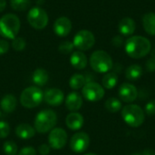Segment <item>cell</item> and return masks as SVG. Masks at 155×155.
Listing matches in <instances>:
<instances>
[{
    "mask_svg": "<svg viewBox=\"0 0 155 155\" xmlns=\"http://www.w3.org/2000/svg\"><path fill=\"white\" fill-rule=\"evenodd\" d=\"M30 0H10V5L12 9L21 12L25 11L30 6Z\"/></svg>",
    "mask_w": 155,
    "mask_h": 155,
    "instance_id": "obj_27",
    "label": "cell"
},
{
    "mask_svg": "<svg viewBox=\"0 0 155 155\" xmlns=\"http://www.w3.org/2000/svg\"><path fill=\"white\" fill-rule=\"evenodd\" d=\"M0 116H1V109H0Z\"/></svg>",
    "mask_w": 155,
    "mask_h": 155,
    "instance_id": "obj_42",
    "label": "cell"
},
{
    "mask_svg": "<svg viewBox=\"0 0 155 155\" xmlns=\"http://www.w3.org/2000/svg\"><path fill=\"white\" fill-rule=\"evenodd\" d=\"M84 117L81 114L76 113V112H72L70 113L65 119V124L66 126L73 131H77L80 130L83 125H84Z\"/></svg>",
    "mask_w": 155,
    "mask_h": 155,
    "instance_id": "obj_15",
    "label": "cell"
},
{
    "mask_svg": "<svg viewBox=\"0 0 155 155\" xmlns=\"http://www.w3.org/2000/svg\"><path fill=\"white\" fill-rule=\"evenodd\" d=\"M143 75V68L139 64H131L125 70V77L129 81H136Z\"/></svg>",
    "mask_w": 155,
    "mask_h": 155,
    "instance_id": "obj_23",
    "label": "cell"
},
{
    "mask_svg": "<svg viewBox=\"0 0 155 155\" xmlns=\"http://www.w3.org/2000/svg\"><path fill=\"white\" fill-rule=\"evenodd\" d=\"M18 155H36V151L32 146H26L19 152Z\"/></svg>",
    "mask_w": 155,
    "mask_h": 155,
    "instance_id": "obj_34",
    "label": "cell"
},
{
    "mask_svg": "<svg viewBox=\"0 0 155 155\" xmlns=\"http://www.w3.org/2000/svg\"><path fill=\"white\" fill-rule=\"evenodd\" d=\"M84 155H97V154H95V153H87V154H84Z\"/></svg>",
    "mask_w": 155,
    "mask_h": 155,
    "instance_id": "obj_40",
    "label": "cell"
},
{
    "mask_svg": "<svg viewBox=\"0 0 155 155\" xmlns=\"http://www.w3.org/2000/svg\"><path fill=\"white\" fill-rule=\"evenodd\" d=\"M124 43V40L122 37H120V35H117L115 37H114L113 39V44L115 45V46H121Z\"/></svg>",
    "mask_w": 155,
    "mask_h": 155,
    "instance_id": "obj_37",
    "label": "cell"
},
{
    "mask_svg": "<svg viewBox=\"0 0 155 155\" xmlns=\"http://www.w3.org/2000/svg\"><path fill=\"white\" fill-rule=\"evenodd\" d=\"M74 48V45L73 42H71V41H64V42H62V43L59 45V46H58V51H59L61 54H67L73 53Z\"/></svg>",
    "mask_w": 155,
    "mask_h": 155,
    "instance_id": "obj_29",
    "label": "cell"
},
{
    "mask_svg": "<svg viewBox=\"0 0 155 155\" xmlns=\"http://www.w3.org/2000/svg\"><path fill=\"white\" fill-rule=\"evenodd\" d=\"M118 95L123 102L133 103L138 96V90L130 83H123L118 89Z\"/></svg>",
    "mask_w": 155,
    "mask_h": 155,
    "instance_id": "obj_12",
    "label": "cell"
},
{
    "mask_svg": "<svg viewBox=\"0 0 155 155\" xmlns=\"http://www.w3.org/2000/svg\"><path fill=\"white\" fill-rule=\"evenodd\" d=\"M25 45H26V42H25V40L23 37H17L16 36L15 39H13L12 47L15 51H17V52L23 51L25 48Z\"/></svg>",
    "mask_w": 155,
    "mask_h": 155,
    "instance_id": "obj_30",
    "label": "cell"
},
{
    "mask_svg": "<svg viewBox=\"0 0 155 155\" xmlns=\"http://www.w3.org/2000/svg\"><path fill=\"white\" fill-rule=\"evenodd\" d=\"M89 62L92 69L99 74L108 73L114 65L111 55L103 50L94 51L91 54Z\"/></svg>",
    "mask_w": 155,
    "mask_h": 155,
    "instance_id": "obj_5",
    "label": "cell"
},
{
    "mask_svg": "<svg viewBox=\"0 0 155 155\" xmlns=\"http://www.w3.org/2000/svg\"><path fill=\"white\" fill-rule=\"evenodd\" d=\"M17 105V100L13 94H5L0 101L1 109L7 114H10L15 111Z\"/></svg>",
    "mask_w": 155,
    "mask_h": 155,
    "instance_id": "obj_21",
    "label": "cell"
},
{
    "mask_svg": "<svg viewBox=\"0 0 155 155\" xmlns=\"http://www.w3.org/2000/svg\"><path fill=\"white\" fill-rule=\"evenodd\" d=\"M6 6V0H0V12H3Z\"/></svg>",
    "mask_w": 155,
    "mask_h": 155,
    "instance_id": "obj_39",
    "label": "cell"
},
{
    "mask_svg": "<svg viewBox=\"0 0 155 155\" xmlns=\"http://www.w3.org/2000/svg\"><path fill=\"white\" fill-rule=\"evenodd\" d=\"M44 100L45 102L51 106H59L63 104L64 100V93L57 88L47 89L44 93Z\"/></svg>",
    "mask_w": 155,
    "mask_h": 155,
    "instance_id": "obj_14",
    "label": "cell"
},
{
    "mask_svg": "<svg viewBox=\"0 0 155 155\" xmlns=\"http://www.w3.org/2000/svg\"><path fill=\"white\" fill-rule=\"evenodd\" d=\"M87 57L82 51H74L70 56L71 65L77 70L84 69L87 65Z\"/></svg>",
    "mask_w": 155,
    "mask_h": 155,
    "instance_id": "obj_18",
    "label": "cell"
},
{
    "mask_svg": "<svg viewBox=\"0 0 155 155\" xmlns=\"http://www.w3.org/2000/svg\"><path fill=\"white\" fill-rule=\"evenodd\" d=\"M72 22L68 17L65 16H61L57 18L54 23V32L56 35L60 37H65L67 36L71 31H72Z\"/></svg>",
    "mask_w": 155,
    "mask_h": 155,
    "instance_id": "obj_13",
    "label": "cell"
},
{
    "mask_svg": "<svg viewBox=\"0 0 155 155\" xmlns=\"http://www.w3.org/2000/svg\"><path fill=\"white\" fill-rule=\"evenodd\" d=\"M67 143V133L62 128H54L48 135V143L54 150L63 149Z\"/></svg>",
    "mask_w": 155,
    "mask_h": 155,
    "instance_id": "obj_10",
    "label": "cell"
},
{
    "mask_svg": "<svg viewBox=\"0 0 155 155\" xmlns=\"http://www.w3.org/2000/svg\"><path fill=\"white\" fill-rule=\"evenodd\" d=\"M102 83H103V86L104 88L107 89V90H111L113 88H114L118 83V75L116 73L111 72V73H106L103 79H102Z\"/></svg>",
    "mask_w": 155,
    "mask_h": 155,
    "instance_id": "obj_24",
    "label": "cell"
},
{
    "mask_svg": "<svg viewBox=\"0 0 155 155\" xmlns=\"http://www.w3.org/2000/svg\"><path fill=\"white\" fill-rule=\"evenodd\" d=\"M146 69L149 72H154L155 71V58H150L146 62Z\"/></svg>",
    "mask_w": 155,
    "mask_h": 155,
    "instance_id": "obj_36",
    "label": "cell"
},
{
    "mask_svg": "<svg viewBox=\"0 0 155 155\" xmlns=\"http://www.w3.org/2000/svg\"><path fill=\"white\" fill-rule=\"evenodd\" d=\"M104 94V88L95 82H87L82 88L83 96L89 102H98L102 100Z\"/></svg>",
    "mask_w": 155,
    "mask_h": 155,
    "instance_id": "obj_9",
    "label": "cell"
},
{
    "mask_svg": "<svg viewBox=\"0 0 155 155\" xmlns=\"http://www.w3.org/2000/svg\"><path fill=\"white\" fill-rule=\"evenodd\" d=\"M10 133V126L5 121H0V139L6 138Z\"/></svg>",
    "mask_w": 155,
    "mask_h": 155,
    "instance_id": "obj_31",
    "label": "cell"
},
{
    "mask_svg": "<svg viewBox=\"0 0 155 155\" xmlns=\"http://www.w3.org/2000/svg\"><path fill=\"white\" fill-rule=\"evenodd\" d=\"M82 105H83V98L78 93L73 92L66 96L65 106L69 111L76 112L82 107Z\"/></svg>",
    "mask_w": 155,
    "mask_h": 155,
    "instance_id": "obj_17",
    "label": "cell"
},
{
    "mask_svg": "<svg viewBox=\"0 0 155 155\" xmlns=\"http://www.w3.org/2000/svg\"><path fill=\"white\" fill-rule=\"evenodd\" d=\"M142 155H155V152L153 149H145L142 153Z\"/></svg>",
    "mask_w": 155,
    "mask_h": 155,
    "instance_id": "obj_38",
    "label": "cell"
},
{
    "mask_svg": "<svg viewBox=\"0 0 155 155\" xmlns=\"http://www.w3.org/2000/svg\"><path fill=\"white\" fill-rule=\"evenodd\" d=\"M132 155H142V153H134V154Z\"/></svg>",
    "mask_w": 155,
    "mask_h": 155,
    "instance_id": "obj_41",
    "label": "cell"
},
{
    "mask_svg": "<svg viewBox=\"0 0 155 155\" xmlns=\"http://www.w3.org/2000/svg\"><path fill=\"white\" fill-rule=\"evenodd\" d=\"M90 145V137L86 133L80 132L74 134L70 140V148L76 153L85 152Z\"/></svg>",
    "mask_w": 155,
    "mask_h": 155,
    "instance_id": "obj_11",
    "label": "cell"
},
{
    "mask_svg": "<svg viewBox=\"0 0 155 155\" xmlns=\"http://www.w3.org/2000/svg\"><path fill=\"white\" fill-rule=\"evenodd\" d=\"M15 134L20 139L28 140L35 136V129L28 124H21L15 128Z\"/></svg>",
    "mask_w": 155,
    "mask_h": 155,
    "instance_id": "obj_19",
    "label": "cell"
},
{
    "mask_svg": "<svg viewBox=\"0 0 155 155\" xmlns=\"http://www.w3.org/2000/svg\"><path fill=\"white\" fill-rule=\"evenodd\" d=\"M122 118L124 123L133 128L141 126L145 119L143 110L137 104H127L121 110Z\"/></svg>",
    "mask_w": 155,
    "mask_h": 155,
    "instance_id": "obj_3",
    "label": "cell"
},
{
    "mask_svg": "<svg viewBox=\"0 0 155 155\" xmlns=\"http://www.w3.org/2000/svg\"><path fill=\"white\" fill-rule=\"evenodd\" d=\"M145 113L147 115H154L155 114V99L148 102L145 105Z\"/></svg>",
    "mask_w": 155,
    "mask_h": 155,
    "instance_id": "obj_32",
    "label": "cell"
},
{
    "mask_svg": "<svg viewBox=\"0 0 155 155\" xmlns=\"http://www.w3.org/2000/svg\"><path fill=\"white\" fill-rule=\"evenodd\" d=\"M27 21L33 28L42 30L46 27L49 17L45 10L39 6H35L29 10L27 14Z\"/></svg>",
    "mask_w": 155,
    "mask_h": 155,
    "instance_id": "obj_7",
    "label": "cell"
},
{
    "mask_svg": "<svg viewBox=\"0 0 155 155\" xmlns=\"http://www.w3.org/2000/svg\"><path fill=\"white\" fill-rule=\"evenodd\" d=\"M104 107L109 113L116 114L122 110V103L115 97H110L105 101Z\"/></svg>",
    "mask_w": 155,
    "mask_h": 155,
    "instance_id": "obj_25",
    "label": "cell"
},
{
    "mask_svg": "<svg viewBox=\"0 0 155 155\" xmlns=\"http://www.w3.org/2000/svg\"><path fill=\"white\" fill-rule=\"evenodd\" d=\"M143 26L144 31L152 35H155V13L154 12H148L143 15Z\"/></svg>",
    "mask_w": 155,
    "mask_h": 155,
    "instance_id": "obj_20",
    "label": "cell"
},
{
    "mask_svg": "<svg viewBox=\"0 0 155 155\" xmlns=\"http://www.w3.org/2000/svg\"><path fill=\"white\" fill-rule=\"evenodd\" d=\"M57 123L56 114L53 110H43L39 112L35 119L34 126L37 133L45 134L54 129Z\"/></svg>",
    "mask_w": 155,
    "mask_h": 155,
    "instance_id": "obj_4",
    "label": "cell"
},
{
    "mask_svg": "<svg viewBox=\"0 0 155 155\" xmlns=\"http://www.w3.org/2000/svg\"><path fill=\"white\" fill-rule=\"evenodd\" d=\"M50 148L49 144H41L38 148V152L41 155H48L50 153Z\"/></svg>",
    "mask_w": 155,
    "mask_h": 155,
    "instance_id": "obj_35",
    "label": "cell"
},
{
    "mask_svg": "<svg viewBox=\"0 0 155 155\" xmlns=\"http://www.w3.org/2000/svg\"><path fill=\"white\" fill-rule=\"evenodd\" d=\"M4 153L6 155H16L17 153V145L13 141H7L3 145Z\"/></svg>",
    "mask_w": 155,
    "mask_h": 155,
    "instance_id": "obj_28",
    "label": "cell"
},
{
    "mask_svg": "<svg viewBox=\"0 0 155 155\" xmlns=\"http://www.w3.org/2000/svg\"><path fill=\"white\" fill-rule=\"evenodd\" d=\"M125 53L134 59H141L149 54L152 49L151 42L148 38L141 35L130 36L124 42Z\"/></svg>",
    "mask_w": 155,
    "mask_h": 155,
    "instance_id": "obj_1",
    "label": "cell"
},
{
    "mask_svg": "<svg viewBox=\"0 0 155 155\" xmlns=\"http://www.w3.org/2000/svg\"><path fill=\"white\" fill-rule=\"evenodd\" d=\"M21 27L20 19L15 14H6L0 18V35L6 39H15Z\"/></svg>",
    "mask_w": 155,
    "mask_h": 155,
    "instance_id": "obj_2",
    "label": "cell"
},
{
    "mask_svg": "<svg viewBox=\"0 0 155 155\" xmlns=\"http://www.w3.org/2000/svg\"><path fill=\"white\" fill-rule=\"evenodd\" d=\"M44 101V93L37 86L25 88L20 95V103L25 108L37 107Z\"/></svg>",
    "mask_w": 155,
    "mask_h": 155,
    "instance_id": "obj_6",
    "label": "cell"
},
{
    "mask_svg": "<svg viewBox=\"0 0 155 155\" xmlns=\"http://www.w3.org/2000/svg\"><path fill=\"white\" fill-rule=\"evenodd\" d=\"M9 47H10L9 43L6 40L0 39V55L6 54L9 50Z\"/></svg>",
    "mask_w": 155,
    "mask_h": 155,
    "instance_id": "obj_33",
    "label": "cell"
},
{
    "mask_svg": "<svg viewBox=\"0 0 155 155\" xmlns=\"http://www.w3.org/2000/svg\"><path fill=\"white\" fill-rule=\"evenodd\" d=\"M33 83L37 86H44L47 84L49 80V74L46 70L43 68H38L34 71L32 75Z\"/></svg>",
    "mask_w": 155,
    "mask_h": 155,
    "instance_id": "obj_22",
    "label": "cell"
},
{
    "mask_svg": "<svg viewBox=\"0 0 155 155\" xmlns=\"http://www.w3.org/2000/svg\"><path fill=\"white\" fill-rule=\"evenodd\" d=\"M85 84H86V79L81 74H74L69 80V85L74 90H78V89L83 88Z\"/></svg>",
    "mask_w": 155,
    "mask_h": 155,
    "instance_id": "obj_26",
    "label": "cell"
},
{
    "mask_svg": "<svg viewBox=\"0 0 155 155\" xmlns=\"http://www.w3.org/2000/svg\"><path fill=\"white\" fill-rule=\"evenodd\" d=\"M136 28V24L134 20L131 17L123 18L118 25V30L120 34L124 36H131Z\"/></svg>",
    "mask_w": 155,
    "mask_h": 155,
    "instance_id": "obj_16",
    "label": "cell"
},
{
    "mask_svg": "<svg viewBox=\"0 0 155 155\" xmlns=\"http://www.w3.org/2000/svg\"><path fill=\"white\" fill-rule=\"evenodd\" d=\"M73 44L78 51H87L95 44L94 35L89 30H80L74 36Z\"/></svg>",
    "mask_w": 155,
    "mask_h": 155,
    "instance_id": "obj_8",
    "label": "cell"
}]
</instances>
